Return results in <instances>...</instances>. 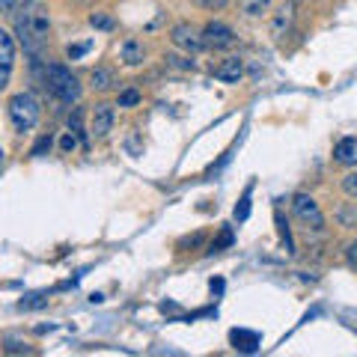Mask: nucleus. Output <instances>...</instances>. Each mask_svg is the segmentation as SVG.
I'll list each match as a JSON object with an SVG mask.
<instances>
[{"label": "nucleus", "mask_w": 357, "mask_h": 357, "mask_svg": "<svg viewBox=\"0 0 357 357\" xmlns=\"http://www.w3.org/2000/svg\"><path fill=\"white\" fill-rule=\"evenodd\" d=\"M48 30H51V18L39 3H27L15 15V33L30 54H39V48L48 42Z\"/></svg>", "instance_id": "1"}, {"label": "nucleus", "mask_w": 357, "mask_h": 357, "mask_svg": "<svg viewBox=\"0 0 357 357\" xmlns=\"http://www.w3.org/2000/svg\"><path fill=\"white\" fill-rule=\"evenodd\" d=\"M45 84H48L51 93L66 104H75L80 98V93H84V89H80V80L71 75V69L60 66V62H54V66L45 69Z\"/></svg>", "instance_id": "2"}, {"label": "nucleus", "mask_w": 357, "mask_h": 357, "mask_svg": "<svg viewBox=\"0 0 357 357\" xmlns=\"http://www.w3.org/2000/svg\"><path fill=\"white\" fill-rule=\"evenodd\" d=\"M6 111H9V119H12L15 131H30L42 116V107H39V102H36V95H30V93L12 95L6 104Z\"/></svg>", "instance_id": "3"}, {"label": "nucleus", "mask_w": 357, "mask_h": 357, "mask_svg": "<svg viewBox=\"0 0 357 357\" xmlns=\"http://www.w3.org/2000/svg\"><path fill=\"white\" fill-rule=\"evenodd\" d=\"M292 211H295V218H298L301 223H307L310 229H321V227H325V214H321L319 203L312 200L310 194H295L292 196Z\"/></svg>", "instance_id": "4"}, {"label": "nucleus", "mask_w": 357, "mask_h": 357, "mask_svg": "<svg viewBox=\"0 0 357 357\" xmlns=\"http://www.w3.org/2000/svg\"><path fill=\"white\" fill-rule=\"evenodd\" d=\"M203 42H205V48L227 51V48H232V45L238 42V36L232 33L227 24H220V21H209V24L203 27Z\"/></svg>", "instance_id": "5"}, {"label": "nucleus", "mask_w": 357, "mask_h": 357, "mask_svg": "<svg viewBox=\"0 0 357 357\" xmlns=\"http://www.w3.org/2000/svg\"><path fill=\"white\" fill-rule=\"evenodd\" d=\"M170 42H173L178 51H185V54H200L205 48L203 33H196L191 24H176L173 30H170Z\"/></svg>", "instance_id": "6"}, {"label": "nucleus", "mask_w": 357, "mask_h": 357, "mask_svg": "<svg viewBox=\"0 0 357 357\" xmlns=\"http://www.w3.org/2000/svg\"><path fill=\"white\" fill-rule=\"evenodd\" d=\"M292 24H295V3H283L274 12L271 27H268V30H271V39H283V36L292 30Z\"/></svg>", "instance_id": "7"}, {"label": "nucleus", "mask_w": 357, "mask_h": 357, "mask_svg": "<svg viewBox=\"0 0 357 357\" xmlns=\"http://www.w3.org/2000/svg\"><path fill=\"white\" fill-rule=\"evenodd\" d=\"M113 128V107L111 104H95L93 111V134L98 140H104Z\"/></svg>", "instance_id": "8"}, {"label": "nucleus", "mask_w": 357, "mask_h": 357, "mask_svg": "<svg viewBox=\"0 0 357 357\" xmlns=\"http://www.w3.org/2000/svg\"><path fill=\"white\" fill-rule=\"evenodd\" d=\"M241 75H244V62L238 57H227L218 69H214V78L223 80V84H238Z\"/></svg>", "instance_id": "9"}, {"label": "nucleus", "mask_w": 357, "mask_h": 357, "mask_svg": "<svg viewBox=\"0 0 357 357\" xmlns=\"http://www.w3.org/2000/svg\"><path fill=\"white\" fill-rule=\"evenodd\" d=\"M334 161L343 167H357V137H343L334 146Z\"/></svg>", "instance_id": "10"}, {"label": "nucleus", "mask_w": 357, "mask_h": 357, "mask_svg": "<svg viewBox=\"0 0 357 357\" xmlns=\"http://www.w3.org/2000/svg\"><path fill=\"white\" fill-rule=\"evenodd\" d=\"M229 339H232V345H235L238 352H247V354H253L256 348H259V334H256V330L235 327V330L229 334Z\"/></svg>", "instance_id": "11"}, {"label": "nucleus", "mask_w": 357, "mask_h": 357, "mask_svg": "<svg viewBox=\"0 0 357 357\" xmlns=\"http://www.w3.org/2000/svg\"><path fill=\"white\" fill-rule=\"evenodd\" d=\"M119 57H122L125 66H140L143 57H146V51H143V42H137V39H125L122 48H119Z\"/></svg>", "instance_id": "12"}, {"label": "nucleus", "mask_w": 357, "mask_h": 357, "mask_svg": "<svg viewBox=\"0 0 357 357\" xmlns=\"http://www.w3.org/2000/svg\"><path fill=\"white\" fill-rule=\"evenodd\" d=\"M15 66V39L6 30H0V69L12 71Z\"/></svg>", "instance_id": "13"}, {"label": "nucleus", "mask_w": 357, "mask_h": 357, "mask_svg": "<svg viewBox=\"0 0 357 357\" xmlns=\"http://www.w3.org/2000/svg\"><path fill=\"white\" fill-rule=\"evenodd\" d=\"M241 12L250 15V18H259L262 12H268V6H271V0H238Z\"/></svg>", "instance_id": "14"}, {"label": "nucleus", "mask_w": 357, "mask_h": 357, "mask_svg": "<svg viewBox=\"0 0 357 357\" xmlns=\"http://www.w3.org/2000/svg\"><path fill=\"white\" fill-rule=\"evenodd\" d=\"M89 84H93L95 89H111L113 71H111V69H93V75H89Z\"/></svg>", "instance_id": "15"}, {"label": "nucleus", "mask_w": 357, "mask_h": 357, "mask_svg": "<svg viewBox=\"0 0 357 357\" xmlns=\"http://www.w3.org/2000/svg\"><path fill=\"white\" fill-rule=\"evenodd\" d=\"M69 131H71V134H78V137H80V143H87V131H84V113H80V111H71V116H69Z\"/></svg>", "instance_id": "16"}, {"label": "nucleus", "mask_w": 357, "mask_h": 357, "mask_svg": "<svg viewBox=\"0 0 357 357\" xmlns=\"http://www.w3.org/2000/svg\"><path fill=\"white\" fill-rule=\"evenodd\" d=\"M3 352H9V354H30L33 348L27 345V343H21L18 336H6L3 339Z\"/></svg>", "instance_id": "17"}, {"label": "nucleus", "mask_w": 357, "mask_h": 357, "mask_svg": "<svg viewBox=\"0 0 357 357\" xmlns=\"http://www.w3.org/2000/svg\"><path fill=\"white\" fill-rule=\"evenodd\" d=\"M42 307H48L45 295H27V298L18 301V310H42Z\"/></svg>", "instance_id": "18"}, {"label": "nucleus", "mask_w": 357, "mask_h": 357, "mask_svg": "<svg viewBox=\"0 0 357 357\" xmlns=\"http://www.w3.org/2000/svg\"><path fill=\"white\" fill-rule=\"evenodd\" d=\"M277 227H280V238L286 241V250H289V253H295V244H292V232H289V223L283 220V214L277 211Z\"/></svg>", "instance_id": "19"}, {"label": "nucleus", "mask_w": 357, "mask_h": 357, "mask_svg": "<svg viewBox=\"0 0 357 357\" xmlns=\"http://www.w3.org/2000/svg\"><path fill=\"white\" fill-rule=\"evenodd\" d=\"M247 214H250V187L244 191V196L238 200V205H235V220L241 223V220H247Z\"/></svg>", "instance_id": "20"}, {"label": "nucleus", "mask_w": 357, "mask_h": 357, "mask_svg": "<svg viewBox=\"0 0 357 357\" xmlns=\"http://www.w3.org/2000/svg\"><path fill=\"white\" fill-rule=\"evenodd\" d=\"M89 24H93L95 30H113V18L111 15H102V12L89 15Z\"/></svg>", "instance_id": "21"}, {"label": "nucleus", "mask_w": 357, "mask_h": 357, "mask_svg": "<svg viewBox=\"0 0 357 357\" xmlns=\"http://www.w3.org/2000/svg\"><path fill=\"white\" fill-rule=\"evenodd\" d=\"M167 66H173V69H187V71H194V69H196V62H194V60H185V57H176V54H170V57H167Z\"/></svg>", "instance_id": "22"}, {"label": "nucleus", "mask_w": 357, "mask_h": 357, "mask_svg": "<svg viewBox=\"0 0 357 357\" xmlns=\"http://www.w3.org/2000/svg\"><path fill=\"white\" fill-rule=\"evenodd\" d=\"M134 104H140L137 89H125V93H119V107H134Z\"/></svg>", "instance_id": "23"}, {"label": "nucleus", "mask_w": 357, "mask_h": 357, "mask_svg": "<svg viewBox=\"0 0 357 357\" xmlns=\"http://www.w3.org/2000/svg\"><path fill=\"white\" fill-rule=\"evenodd\" d=\"M48 149H51V134H45V137H39V140H36V146H33V152H30V155H33V158H42Z\"/></svg>", "instance_id": "24"}, {"label": "nucleus", "mask_w": 357, "mask_h": 357, "mask_svg": "<svg viewBox=\"0 0 357 357\" xmlns=\"http://www.w3.org/2000/svg\"><path fill=\"white\" fill-rule=\"evenodd\" d=\"M229 244H232V229L227 227V229L220 232V238H218V241H214V244H211V253H218V250H223V247H229Z\"/></svg>", "instance_id": "25"}, {"label": "nucleus", "mask_w": 357, "mask_h": 357, "mask_svg": "<svg viewBox=\"0 0 357 357\" xmlns=\"http://www.w3.org/2000/svg\"><path fill=\"white\" fill-rule=\"evenodd\" d=\"M343 191H345L348 196H357V173H348V176L343 178Z\"/></svg>", "instance_id": "26"}, {"label": "nucleus", "mask_w": 357, "mask_h": 357, "mask_svg": "<svg viewBox=\"0 0 357 357\" xmlns=\"http://www.w3.org/2000/svg\"><path fill=\"white\" fill-rule=\"evenodd\" d=\"M203 9H209V12H218V9H227L229 0H196Z\"/></svg>", "instance_id": "27"}, {"label": "nucleus", "mask_w": 357, "mask_h": 357, "mask_svg": "<svg viewBox=\"0 0 357 357\" xmlns=\"http://www.w3.org/2000/svg\"><path fill=\"white\" fill-rule=\"evenodd\" d=\"M336 218L343 220V227H352V223L357 220V209H339Z\"/></svg>", "instance_id": "28"}, {"label": "nucleus", "mask_w": 357, "mask_h": 357, "mask_svg": "<svg viewBox=\"0 0 357 357\" xmlns=\"http://www.w3.org/2000/svg\"><path fill=\"white\" fill-rule=\"evenodd\" d=\"M93 48L89 42H84V45H69V60H78V57H84V54Z\"/></svg>", "instance_id": "29"}, {"label": "nucleus", "mask_w": 357, "mask_h": 357, "mask_svg": "<svg viewBox=\"0 0 357 357\" xmlns=\"http://www.w3.org/2000/svg\"><path fill=\"white\" fill-rule=\"evenodd\" d=\"M60 146H62V152H71V149H75V146H78V134H71V131H69V134H66V137H62V140H60Z\"/></svg>", "instance_id": "30"}, {"label": "nucleus", "mask_w": 357, "mask_h": 357, "mask_svg": "<svg viewBox=\"0 0 357 357\" xmlns=\"http://www.w3.org/2000/svg\"><path fill=\"white\" fill-rule=\"evenodd\" d=\"M345 256H348V265H352V268H357V241H352V244H348Z\"/></svg>", "instance_id": "31"}, {"label": "nucleus", "mask_w": 357, "mask_h": 357, "mask_svg": "<svg viewBox=\"0 0 357 357\" xmlns=\"http://www.w3.org/2000/svg\"><path fill=\"white\" fill-rule=\"evenodd\" d=\"M9 75H12V71H3V69H0V93H3V89L9 87Z\"/></svg>", "instance_id": "32"}, {"label": "nucleus", "mask_w": 357, "mask_h": 357, "mask_svg": "<svg viewBox=\"0 0 357 357\" xmlns=\"http://www.w3.org/2000/svg\"><path fill=\"white\" fill-rule=\"evenodd\" d=\"M15 6H18V0H0V9H3V12H12Z\"/></svg>", "instance_id": "33"}, {"label": "nucleus", "mask_w": 357, "mask_h": 357, "mask_svg": "<svg viewBox=\"0 0 357 357\" xmlns=\"http://www.w3.org/2000/svg\"><path fill=\"white\" fill-rule=\"evenodd\" d=\"M343 316H345V319H352V321H348V325H352V327L357 330V312H352V310H348V312H343Z\"/></svg>", "instance_id": "34"}, {"label": "nucleus", "mask_w": 357, "mask_h": 357, "mask_svg": "<svg viewBox=\"0 0 357 357\" xmlns=\"http://www.w3.org/2000/svg\"><path fill=\"white\" fill-rule=\"evenodd\" d=\"M223 289V280H211V292H220Z\"/></svg>", "instance_id": "35"}]
</instances>
